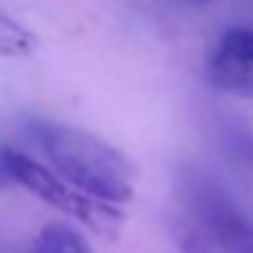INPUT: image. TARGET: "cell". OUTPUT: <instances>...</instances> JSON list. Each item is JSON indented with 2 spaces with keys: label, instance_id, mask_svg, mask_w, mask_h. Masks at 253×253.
<instances>
[{
  "label": "cell",
  "instance_id": "1",
  "mask_svg": "<svg viewBox=\"0 0 253 253\" xmlns=\"http://www.w3.org/2000/svg\"><path fill=\"white\" fill-rule=\"evenodd\" d=\"M28 131L33 133L52 169L82 193L115 207L133 199L136 171L131 158L115 144L84 128L55 120H33L28 123Z\"/></svg>",
  "mask_w": 253,
  "mask_h": 253
},
{
  "label": "cell",
  "instance_id": "2",
  "mask_svg": "<svg viewBox=\"0 0 253 253\" xmlns=\"http://www.w3.org/2000/svg\"><path fill=\"white\" fill-rule=\"evenodd\" d=\"M0 169L14 185L25 188L28 193H33L36 199H41L44 204H49L52 210L68 215V218L79 220V223L90 226L93 231L104 237L117 234L123 223V210L115 204L98 202V199L82 193L79 188H74L71 182H66L55 169H49L46 164L30 158L28 153L17 147H3L0 150Z\"/></svg>",
  "mask_w": 253,
  "mask_h": 253
},
{
  "label": "cell",
  "instance_id": "3",
  "mask_svg": "<svg viewBox=\"0 0 253 253\" xmlns=\"http://www.w3.org/2000/svg\"><path fill=\"white\" fill-rule=\"evenodd\" d=\"M185 202L196 229L226 253H253V218L229 191L207 177L185 180Z\"/></svg>",
  "mask_w": 253,
  "mask_h": 253
},
{
  "label": "cell",
  "instance_id": "4",
  "mask_svg": "<svg viewBox=\"0 0 253 253\" xmlns=\"http://www.w3.org/2000/svg\"><path fill=\"white\" fill-rule=\"evenodd\" d=\"M204 77L226 93L253 95V28H231L210 52Z\"/></svg>",
  "mask_w": 253,
  "mask_h": 253
},
{
  "label": "cell",
  "instance_id": "5",
  "mask_svg": "<svg viewBox=\"0 0 253 253\" xmlns=\"http://www.w3.org/2000/svg\"><path fill=\"white\" fill-rule=\"evenodd\" d=\"M33 248L39 253H93L87 237L66 223H49L39 231Z\"/></svg>",
  "mask_w": 253,
  "mask_h": 253
},
{
  "label": "cell",
  "instance_id": "6",
  "mask_svg": "<svg viewBox=\"0 0 253 253\" xmlns=\"http://www.w3.org/2000/svg\"><path fill=\"white\" fill-rule=\"evenodd\" d=\"M39 49V36L28 30L19 19L0 8V55L3 57H28Z\"/></svg>",
  "mask_w": 253,
  "mask_h": 253
},
{
  "label": "cell",
  "instance_id": "7",
  "mask_svg": "<svg viewBox=\"0 0 253 253\" xmlns=\"http://www.w3.org/2000/svg\"><path fill=\"white\" fill-rule=\"evenodd\" d=\"M171 234H174V242L182 253H226V251H220L215 242H210L207 237L191 223H174L171 226Z\"/></svg>",
  "mask_w": 253,
  "mask_h": 253
},
{
  "label": "cell",
  "instance_id": "8",
  "mask_svg": "<svg viewBox=\"0 0 253 253\" xmlns=\"http://www.w3.org/2000/svg\"><path fill=\"white\" fill-rule=\"evenodd\" d=\"M193 3H210V0H193Z\"/></svg>",
  "mask_w": 253,
  "mask_h": 253
},
{
  "label": "cell",
  "instance_id": "9",
  "mask_svg": "<svg viewBox=\"0 0 253 253\" xmlns=\"http://www.w3.org/2000/svg\"><path fill=\"white\" fill-rule=\"evenodd\" d=\"M28 253H39V251H36V248H30V251H28Z\"/></svg>",
  "mask_w": 253,
  "mask_h": 253
}]
</instances>
